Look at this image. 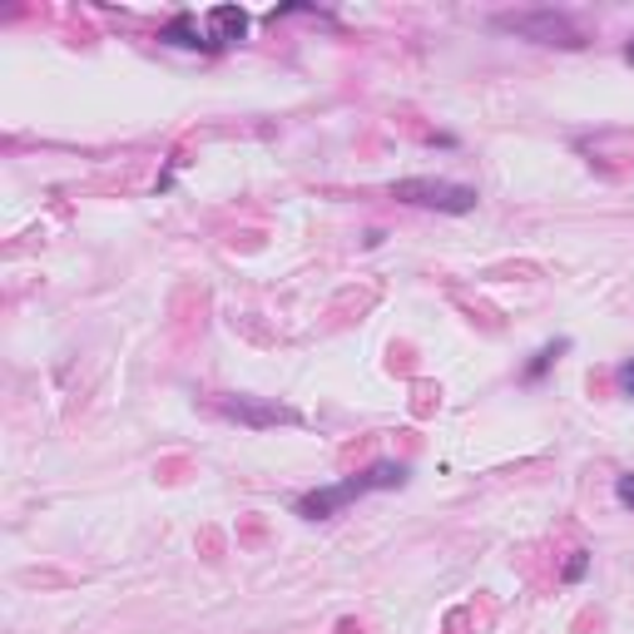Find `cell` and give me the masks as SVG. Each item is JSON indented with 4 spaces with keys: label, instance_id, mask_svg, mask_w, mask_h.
<instances>
[{
    "label": "cell",
    "instance_id": "1",
    "mask_svg": "<svg viewBox=\"0 0 634 634\" xmlns=\"http://www.w3.org/2000/svg\"><path fill=\"white\" fill-rule=\"evenodd\" d=\"M407 481H411V466H402V462H376V466H367V471L347 476V481H337V486L302 491L298 501H292V511H298L302 521H333L337 511H347V505L362 501V495H372V491H397V486H407Z\"/></svg>",
    "mask_w": 634,
    "mask_h": 634
},
{
    "label": "cell",
    "instance_id": "2",
    "mask_svg": "<svg viewBox=\"0 0 634 634\" xmlns=\"http://www.w3.org/2000/svg\"><path fill=\"white\" fill-rule=\"evenodd\" d=\"M392 199L417 204V208H436V214H471L476 208L471 183H446V179H397L392 183Z\"/></svg>",
    "mask_w": 634,
    "mask_h": 634
},
{
    "label": "cell",
    "instance_id": "3",
    "mask_svg": "<svg viewBox=\"0 0 634 634\" xmlns=\"http://www.w3.org/2000/svg\"><path fill=\"white\" fill-rule=\"evenodd\" d=\"M495 25H501V31L526 35V40H536V45H565V50H575V45H581V31H575V25H570L565 15H555V11L495 15Z\"/></svg>",
    "mask_w": 634,
    "mask_h": 634
},
{
    "label": "cell",
    "instance_id": "4",
    "mask_svg": "<svg viewBox=\"0 0 634 634\" xmlns=\"http://www.w3.org/2000/svg\"><path fill=\"white\" fill-rule=\"evenodd\" d=\"M218 407L228 411L234 421H243V427H298V411L288 407H259V402H248V397H224Z\"/></svg>",
    "mask_w": 634,
    "mask_h": 634
},
{
    "label": "cell",
    "instance_id": "5",
    "mask_svg": "<svg viewBox=\"0 0 634 634\" xmlns=\"http://www.w3.org/2000/svg\"><path fill=\"white\" fill-rule=\"evenodd\" d=\"M204 21H208V40H214V50H224V45H234V40L248 35V11H238V5H214Z\"/></svg>",
    "mask_w": 634,
    "mask_h": 634
},
{
    "label": "cell",
    "instance_id": "6",
    "mask_svg": "<svg viewBox=\"0 0 634 634\" xmlns=\"http://www.w3.org/2000/svg\"><path fill=\"white\" fill-rule=\"evenodd\" d=\"M159 40L183 45V50H214L208 31H199V15H194V11H179V15H174V21L159 31Z\"/></svg>",
    "mask_w": 634,
    "mask_h": 634
},
{
    "label": "cell",
    "instance_id": "7",
    "mask_svg": "<svg viewBox=\"0 0 634 634\" xmlns=\"http://www.w3.org/2000/svg\"><path fill=\"white\" fill-rule=\"evenodd\" d=\"M560 352H570V337H555V343H546V347H540V352H536V357H530V362H526V372H521V382H540V376H546L550 367H555V357H560Z\"/></svg>",
    "mask_w": 634,
    "mask_h": 634
},
{
    "label": "cell",
    "instance_id": "8",
    "mask_svg": "<svg viewBox=\"0 0 634 634\" xmlns=\"http://www.w3.org/2000/svg\"><path fill=\"white\" fill-rule=\"evenodd\" d=\"M585 570H590V555H585V550H575V555L565 560V570H560V581L575 585V581H585Z\"/></svg>",
    "mask_w": 634,
    "mask_h": 634
},
{
    "label": "cell",
    "instance_id": "9",
    "mask_svg": "<svg viewBox=\"0 0 634 634\" xmlns=\"http://www.w3.org/2000/svg\"><path fill=\"white\" fill-rule=\"evenodd\" d=\"M614 501H620L624 511H634V471H624L620 481H614Z\"/></svg>",
    "mask_w": 634,
    "mask_h": 634
},
{
    "label": "cell",
    "instance_id": "10",
    "mask_svg": "<svg viewBox=\"0 0 634 634\" xmlns=\"http://www.w3.org/2000/svg\"><path fill=\"white\" fill-rule=\"evenodd\" d=\"M614 382H620V392H624V397L634 402V357H630V362H620V372H614Z\"/></svg>",
    "mask_w": 634,
    "mask_h": 634
},
{
    "label": "cell",
    "instance_id": "11",
    "mask_svg": "<svg viewBox=\"0 0 634 634\" xmlns=\"http://www.w3.org/2000/svg\"><path fill=\"white\" fill-rule=\"evenodd\" d=\"M624 60H630V65H634V45H630V50H624Z\"/></svg>",
    "mask_w": 634,
    "mask_h": 634
}]
</instances>
